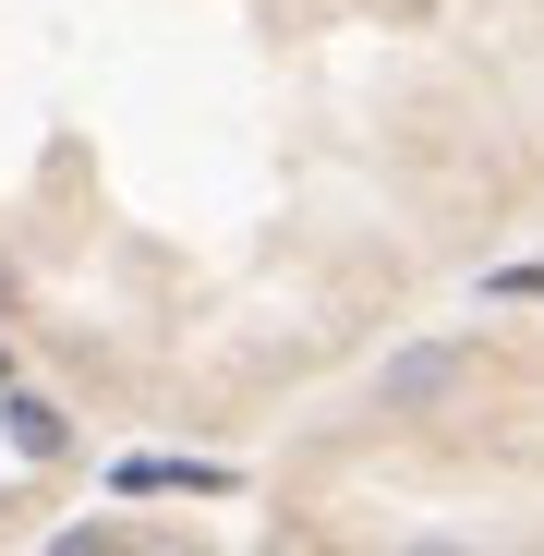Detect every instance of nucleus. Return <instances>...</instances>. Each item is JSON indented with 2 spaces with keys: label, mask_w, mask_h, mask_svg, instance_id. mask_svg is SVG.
Here are the masks:
<instances>
[{
  "label": "nucleus",
  "mask_w": 544,
  "mask_h": 556,
  "mask_svg": "<svg viewBox=\"0 0 544 556\" xmlns=\"http://www.w3.org/2000/svg\"><path fill=\"white\" fill-rule=\"evenodd\" d=\"M388 556H472V544H447V532H400Z\"/></svg>",
  "instance_id": "1"
}]
</instances>
